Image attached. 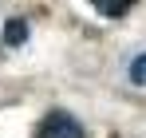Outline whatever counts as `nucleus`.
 <instances>
[{
	"mask_svg": "<svg viewBox=\"0 0 146 138\" xmlns=\"http://www.w3.org/2000/svg\"><path fill=\"white\" fill-rule=\"evenodd\" d=\"M91 4H95L99 16H107V20H122V16L134 8V0H91Z\"/></svg>",
	"mask_w": 146,
	"mask_h": 138,
	"instance_id": "7ed1b4c3",
	"label": "nucleus"
},
{
	"mask_svg": "<svg viewBox=\"0 0 146 138\" xmlns=\"http://www.w3.org/2000/svg\"><path fill=\"white\" fill-rule=\"evenodd\" d=\"M32 138H83V126L67 111H48V115L36 122V134Z\"/></svg>",
	"mask_w": 146,
	"mask_h": 138,
	"instance_id": "f257e3e1",
	"label": "nucleus"
},
{
	"mask_svg": "<svg viewBox=\"0 0 146 138\" xmlns=\"http://www.w3.org/2000/svg\"><path fill=\"white\" fill-rule=\"evenodd\" d=\"M24 44H28V20L12 16L4 24V47H24Z\"/></svg>",
	"mask_w": 146,
	"mask_h": 138,
	"instance_id": "f03ea898",
	"label": "nucleus"
},
{
	"mask_svg": "<svg viewBox=\"0 0 146 138\" xmlns=\"http://www.w3.org/2000/svg\"><path fill=\"white\" fill-rule=\"evenodd\" d=\"M126 75H130V83H134V87H146V51L130 59V71H126Z\"/></svg>",
	"mask_w": 146,
	"mask_h": 138,
	"instance_id": "20e7f679",
	"label": "nucleus"
}]
</instances>
